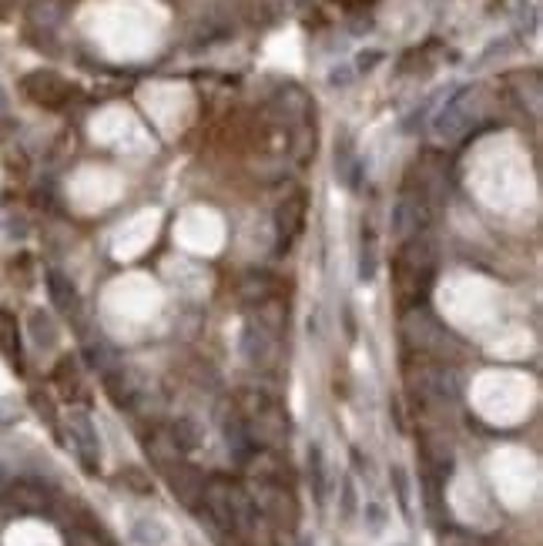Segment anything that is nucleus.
I'll use <instances>...</instances> for the list:
<instances>
[{"label": "nucleus", "instance_id": "f257e3e1", "mask_svg": "<svg viewBox=\"0 0 543 546\" xmlns=\"http://www.w3.org/2000/svg\"><path fill=\"white\" fill-rule=\"evenodd\" d=\"M71 436H74V442H77V449H81V456H84V463L88 466H94V459H97V433H94V426H91V419L84 413H74L71 415Z\"/></svg>", "mask_w": 543, "mask_h": 546}, {"label": "nucleus", "instance_id": "f03ea898", "mask_svg": "<svg viewBox=\"0 0 543 546\" xmlns=\"http://www.w3.org/2000/svg\"><path fill=\"white\" fill-rule=\"evenodd\" d=\"M131 536L138 546H161L168 540V529L161 527L158 520H134Z\"/></svg>", "mask_w": 543, "mask_h": 546}, {"label": "nucleus", "instance_id": "7ed1b4c3", "mask_svg": "<svg viewBox=\"0 0 543 546\" xmlns=\"http://www.w3.org/2000/svg\"><path fill=\"white\" fill-rule=\"evenodd\" d=\"M309 476H312L316 496L322 499V496H325V459H322V449H318V446L309 449Z\"/></svg>", "mask_w": 543, "mask_h": 546}, {"label": "nucleus", "instance_id": "20e7f679", "mask_svg": "<svg viewBox=\"0 0 543 546\" xmlns=\"http://www.w3.org/2000/svg\"><path fill=\"white\" fill-rule=\"evenodd\" d=\"M198 439H202V436H198V426H195L191 419H178V422H175V442H178L181 449H195Z\"/></svg>", "mask_w": 543, "mask_h": 546}, {"label": "nucleus", "instance_id": "39448f33", "mask_svg": "<svg viewBox=\"0 0 543 546\" xmlns=\"http://www.w3.org/2000/svg\"><path fill=\"white\" fill-rule=\"evenodd\" d=\"M342 516H346V520L356 516V490H352V479L342 483Z\"/></svg>", "mask_w": 543, "mask_h": 546}]
</instances>
